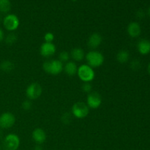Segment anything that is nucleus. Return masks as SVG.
<instances>
[{"label": "nucleus", "instance_id": "obj_1", "mask_svg": "<svg viewBox=\"0 0 150 150\" xmlns=\"http://www.w3.org/2000/svg\"><path fill=\"white\" fill-rule=\"evenodd\" d=\"M42 68L44 71L48 74L57 76L63 71L64 67H63V63L59 59H51L44 62Z\"/></svg>", "mask_w": 150, "mask_h": 150}, {"label": "nucleus", "instance_id": "obj_2", "mask_svg": "<svg viewBox=\"0 0 150 150\" xmlns=\"http://www.w3.org/2000/svg\"><path fill=\"white\" fill-rule=\"evenodd\" d=\"M88 65L92 68L100 67L104 62V57L100 52L97 51H91L85 56Z\"/></svg>", "mask_w": 150, "mask_h": 150}, {"label": "nucleus", "instance_id": "obj_3", "mask_svg": "<svg viewBox=\"0 0 150 150\" xmlns=\"http://www.w3.org/2000/svg\"><path fill=\"white\" fill-rule=\"evenodd\" d=\"M78 76L83 82H90L94 80L95 73L93 68L88 64H81L78 67Z\"/></svg>", "mask_w": 150, "mask_h": 150}, {"label": "nucleus", "instance_id": "obj_4", "mask_svg": "<svg viewBox=\"0 0 150 150\" xmlns=\"http://www.w3.org/2000/svg\"><path fill=\"white\" fill-rule=\"evenodd\" d=\"M20 146V139L15 133H10L4 138L2 147L4 150H17Z\"/></svg>", "mask_w": 150, "mask_h": 150}, {"label": "nucleus", "instance_id": "obj_5", "mask_svg": "<svg viewBox=\"0 0 150 150\" xmlns=\"http://www.w3.org/2000/svg\"><path fill=\"white\" fill-rule=\"evenodd\" d=\"M89 113V108L83 102L76 103L72 107V115L77 119H84Z\"/></svg>", "mask_w": 150, "mask_h": 150}, {"label": "nucleus", "instance_id": "obj_6", "mask_svg": "<svg viewBox=\"0 0 150 150\" xmlns=\"http://www.w3.org/2000/svg\"><path fill=\"white\" fill-rule=\"evenodd\" d=\"M20 21L18 16L15 14H8L3 18V26L10 32H13L18 28Z\"/></svg>", "mask_w": 150, "mask_h": 150}, {"label": "nucleus", "instance_id": "obj_7", "mask_svg": "<svg viewBox=\"0 0 150 150\" xmlns=\"http://www.w3.org/2000/svg\"><path fill=\"white\" fill-rule=\"evenodd\" d=\"M42 92V86L38 83H32L27 86L26 89V95L30 100H37L41 96Z\"/></svg>", "mask_w": 150, "mask_h": 150}, {"label": "nucleus", "instance_id": "obj_8", "mask_svg": "<svg viewBox=\"0 0 150 150\" xmlns=\"http://www.w3.org/2000/svg\"><path fill=\"white\" fill-rule=\"evenodd\" d=\"M16 122V117L10 112L3 113L0 115V128L9 129Z\"/></svg>", "mask_w": 150, "mask_h": 150}, {"label": "nucleus", "instance_id": "obj_9", "mask_svg": "<svg viewBox=\"0 0 150 150\" xmlns=\"http://www.w3.org/2000/svg\"><path fill=\"white\" fill-rule=\"evenodd\" d=\"M102 104V98L97 92H92L88 95L86 99V105L89 108L97 109Z\"/></svg>", "mask_w": 150, "mask_h": 150}, {"label": "nucleus", "instance_id": "obj_10", "mask_svg": "<svg viewBox=\"0 0 150 150\" xmlns=\"http://www.w3.org/2000/svg\"><path fill=\"white\" fill-rule=\"evenodd\" d=\"M57 48L53 42H43L40 48V53L41 56L45 58H48L55 54Z\"/></svg>", "mask_w": 150, "mask_h": 150}, {"label": "nucleus", "instance_id": "obj_11", "mask_svg": "<svg viewBox=\"0 0 150 150\" xmlns=\"http://www.w3.org/2000/svg\"><path fill=\"white\" fill-rule=\"evenodd\" d=\"M32 139H33L34 142L37 144L41 145L42 144H43L44 142L46 141L47 136L46 133H45V130H42V128H35L33 130L32 134Z\"/></svg>", "mask_w": 150, "mask_h": 150}, {"label": "nucleus", "instance_id": "obj_12", "mask_svg": "<svg viewBox=\"0 0 150 150\" xmlns=\"http://www.w3.org/2000/svg\"><path fill=\"white\" fill-rule=\"evenodd\" d=\"M127 32L129 36L133 38H136L139 37L142 33V28L138 22H130L127 27Z\"/></svg>", "mask_w": 150, "mask_h": 150}, {"label": "nucleus", "instance_id": "obj_13", "mask_svg": "<svg viewBox=\"0 0 150 150\" xmlns=\"http://www.w3.org/2000/svg\"><path fill=\"white\" fill-rule=\"evenodd\" d=\"M102 41L103 38L100 34L95 32V33L92 34L88 39V46L92 49H96L101 45Z\"/></svg>", "mask_w": 150, "mask_h": 150}, {"label": "nucleus", "instance_id": "obj_14", "mask_svg": "<svg viewBox=\"0 0 150 150\" xmlns=\"http://www.w3.org/2000/svg\"><path fill=\"white\" fill-rule=\"evenodd\" d=\"M137 50L142 55H147L150 53V41L146 39H142L138 42Z\"/></svg>", "mask_w": 150, "mask_h": 150}, {"label": "nucleus", "instance_id": "obj_15", "mask_svg": "<svg viewBox=\"0 0 150 150\" xmlns=\"http://www.w3.org/2000/svg\"><path fill=\"white\" fill-rule=\"evenodd\" d=\"M64 73L69 76H73L77 73L78 71V67L76 65V63L74 62H66L65 65L64 66Z\"/></svg>", "mask_w": 150, "mask_h": 150}, {"label": "nucleus", "instance_id": "obj_16", "mask_svg": "<svg viewBox=\"0 0 150 150\" xmlns=\"http://www.w3.org/2000/svg\"><path fill=\"white\" fill-rule=\"evenodd\" d=\"M70 56L72 59L76 62H81L85 58V53L82 48H75L70 52Z\"/></svg>", "mask_w": 150, "mask_h": 150}, {"label": "nucleus", "instance_id": "obj_17", "mask_svg": "<svg viewBox=\"0 0 150 150\" xmlns=\"http://www.w3.org/2000/svg\"><path fill=\"white\" fill-rule=\"evenodd\" d=\"M130 59V53L127 50H120L117 54V60L120 64H125Z\"/></svg>", "mask_w": 150, "mask_h": 150}, {"label": "nucleus", "instance_id": "obj_18", "mask_svg": "<svg viewBox=\"0 0 150 150\" xmlns=\"http://www.w3.org/2000/svg\"><path fill=\"white\" fill-rule=\"evenodd\" d=\"M15 68L14 63L10 60H4L0 63V70L4 73H10Z\"/></svg>", "mask_w": 150, "mask_h": 150}, {"label": "nucleus", "instance_id": "obj_19", "mask_svg": "<svg viewBox=\"0 0 150 150\" xmlns=\"http://www.w3.org/2000/svg\"><path fill=\"white\" fill-rule=\"evenodd\" d=\"M11 9L10 0H0V13H7Z\"/></svg>", "mask_w": 150, "mask_h": 150}, {"label": "nucleus", "instance_id": "obj_20", "mask_svg": "<svg viewBox=\"0 0 150 150\" xmlns=\"http://www.w3.org/2000/svg\"><path fill=\"white\" fill-rule=\"evenodd\" d=\"M17 40H18L17 35H16L15 33H13V32L8 34V35L5 37V38H4L5 43L8 45H12L14 43H16Z\"/></svg>", "mask_w": 150, "mask_h": 150}, {"label": "nucleus", "instance_id": "obj_21", "mask_svg": "<svg viewBox=\"0 0 150 150\" xmlns=\"http://www.w3.org/2000/svg\"><path fill=\"white\" fill-rule=\"evenodd\" d=\"M59 60L62 62H69V59H70V54L67 51H62L61 53L59 55Z\"/></svg>", "mask_w": 150, "mask_h": 150}, {"label": "nucleus", "instance_id": "obj_22", "mask_svg": "<svg viewBox=\"0 0 150 150\" xmlns=\"http://www.w3.org/2000/svg\"><path fill=\"white\" fill-rule=\"evenodd\" d=\"M142 67V64H141L140 61L138 59H133V61L130 62V68L134 71H137Z\"/></svg>", "mask_w": 150, "mask_h": 150}, {"label": "nucleus", "instance_id": "obj_23", "mask_svg": "<svg viewBox=\"0 0 150 150\" xmlns=\"http://www.w3.org/2000/svg\"><path fill=\"white\" fill-rule=\"evenodd\" d=\"M62 122L65 125H69L72 122V115L69 113H64L62 116Z\"/></svg>", "mask_w": 150, "mask_h": 150}, {"label": "nucleus", "instance_id": "obj_24", "mask_svg": "<svg viewBox=\"0 0 150 150\" xmlns=\"http://www.w3.org/2000/svg\"><path fill=\"white\" fill-rule=\"evenodd\" d=\"M81 89L85 93L89 94L90 92H92V85L91 84L90 82H84L82 85Z\"/></svg>", "mask_w": 150, "mask_h": 150}, {"label": "nucleus", "instance_id": "obj_25", "mask_svg": "<svg viewBox=\"0 0 150 150\" xmlns=\"http://www.w3.org/2000/svg\"><path fill=\"white\" fill-rule=\"evenodd\" d=\"M21 107L24 111H29L32 107V102H31L30 100L28 99L23 101V102L22 103Z\"/></svg>", "mask_w": 150, "mask_h": 150}, {"label": "nucleus", "instance_id": "obj_26", "mask_svg": "<svg viewBox=\"0 0 150 150\" xmlns=\"http://www.w3.org/2000/svg\"><path fill=\"white\" fill-rule=\"evenodd\" d=\"M44 40L46 42H52L54 40V35L52 32H47L44 35Z\"/></svg>", "mask_w": 150, "mask_h": 150}, {"label": "nucleus", "instance_id": "obj_27", "mask_svg": "<svg viewBox=\"0 0 150 150\" xmlns=\"http://www.w3.org/2000/svg\"><path fill=\"white\" fill-rule=\"evenodd\" d=\"M136 17L139 19H142L145 17V13L144 10H139L136 12Z\"/></svg>", "mask_w": 150, "mask_h": 150}, {"label": "nucleus", "instance_id": "obj_28", "mask_svg": "<svg viewBox=\"0 0 150 150\" xmlns=\"http://www.w3.org/2000/svg\"><path fill=\"white\" fill-rule=\"evenodd\" d=\"M4 39V31L0 28V42Z\"/></svg>", "mask_w": 150, "mask_h": 150}, {"label": "nucleus", "instance_id": "obj_29", "mask_svg": "<svg viewBox=\"0 0 150 150\" xmlns=\"http://www.w3.org/2000/svg\"><path fill=\"white\" fill-rule=\"evenodd\" d=\"M33 150H43V148L41 145L40 144H37L35 147L33 148Z\"/></svg>", "mask_w": 150, "mask_h": 150}, {"label": "nucleus", "instance_id": "obj_30", "mask_svg": "<svg viewBox=\"0 0 150 150\" xmlns=\"http://www.w3.org/2000/svg\"><path fill=\"white\" fill-rule=\"evenodd\" d=\"M3 139V133L1 130H0V141Z\"/></svg>", "mask_w": 150, "mask_h": 150}, {"label": "nucleus", "instance_id": "obj_31", "mask_svg": "<svg viewBox=\"0 0 150 150\" xmlns=\"http://www.w3.org/2000/svg\"><path fill=\"white\" fill-rule=\"evenodd\" d=\"M147 70H148V72H149V73L150 74V63L149 64V65H148Z\"/></svg>", "mask_w": 150, "mask_h": 150}, {"label": "nucleus", "instance_id": "obj_32", "mask_svg": "<svg viewBox=\"0 0 150 150\" xmlns=\"http://www.w3.org/2000/svg\"><path fill=\"white\" fill-rule=\"evenodd\" d=\"M148 15H149V16L150 17V7H149V9H148Z\"/></svg>", "mask_w": 150, "mask_h": 150}, {"label": "nucleus", "instance_id": "obj_33", "mask_svg": "<svg viewBox=\"0 0 150 150\" xmlns=\"http://www.w3.org/2000/svg\"><path fill=\"white\" fill-rule=\"evenodd\" d=\"M2 146H1V145H0V150H1V149H2Z\"/></svg>", "mask_w": 150, "mask_h": 150}, {"label": "nucleus", "instance_id": "obj_34", "mask_svg": "<svg viewBox=\"0 0 150 150\" xmlns=\"http://www.w3.org/2000/svg\"><path fill=\"white\" fill-rule=\"evenodd\" d=\"M72 1H77V0H72Z\"/></svg>", "mask_w": 150, "mask_h": 150}]
</instances>
